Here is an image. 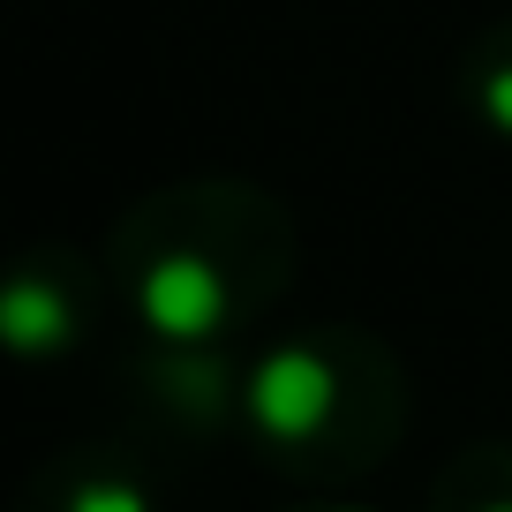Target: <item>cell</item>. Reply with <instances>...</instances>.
<instances>
[{"label":"cell","mask_w":512,"mask_h":512,"mask_svg":"<svg viewBox=\"0 0 512 512\" xmlns=\"http://www.w3.org/2000/svg\"><path fill=\"white\" fill-rule=\"evenodd\" d=\"M302 272V226L256 181H166L136 196L106 234L113 302L166 347H241L287 302Z\"/></svg>","instance_id":"obj_1"},{"label":"cell","mask_w":512,"mask_h":512,"mask_svg":"<svg viewBox=\"0 0 512 512\" xmlns=\"http://www.w3.org/2000/svg\"><path fill=\"white\" fill-rule=\"evenodd\" d=\"M407 407L415 384L400 354L362 324H302L241 369V437L309 497L377 475L407 437Z\"/></svg>","instance_id":"obj_2"},{"label":"cell","mask_w":512,"mask_h":512,"mask_svg":"<svg viewBox=\"0 0 512 512\" xmlns=\"http://www.w3.org/2000/svg\"><path fill=\"white\" fill-rule=\"evenodd\" d=\"M113 279L106 264H83L68 241H38L16 256V272L0 287V339L16 362H68V354L91 339L98 309H106Z\"/></svg>","instance_id":"obj_3"},{"label":"cell","mask_w":512,"mask_h":512,"mask_svg":"<svg viewBox=\"0 0 512 512\" xmlns=\"http://www.w3.org/2000/svg\"><path fill=\"white\" fill-rule=\"evenodd\" d=\"M241 369L249 362L234 347H166V339H151L128 362V400L151 430L204 445L219 430H241Z\"/></svg>","instance_id":"obj_4"},{"label":"cell","mask_w":512,"mask_h":512,"mask_svg":"<svg viewBox=\"0 0 512 512\" xmlns=\"http://www.w3.org/2000/svg\"><path fill=\"white\" fill-rule=\"evenodd\" d=\"M16 512H159V482L121 445H68L16 490Z\"/></svg>","instance_id":"obj_5"},{"label":"cell","mask_w":512,"mask_h":512,"mask_svg":"<svg viewBox=\"0 0 512 512\" xmlns=\"http://www.w3.org/2000/svg\"><path fill=\"white\" fill-rule=\"evenodd\" d=\"M422 512H512V437L460 445L422 490Z\"/></svg>","instance_id":"obj_6"},{"label":"cell","mask_w":512,"mask_h":512,"mask_svg":"<svg viewBox=\"0 0 512 512\" xmlns=\"http://www.w3.org/2000/svg\"><path fill=\"white\" fill-rule=\"evenodd\" d=\"M460 106L475 113L490 136L512 144V16L490 23V31L460 53Z\"/></svg>","instance_id":"obj_7"},{"label":"cell","mask_w":512,"mask_h":512,"mask_svg":"<svg viewBox=\"0 0 512 512\" xmlns=\"http://www.w3.org/2000/svg\"><path fill=\"white\" fill-rule=\"evenodd\" d=\"M287 512H362V505H347V497H302V505H287Z\"/></svg>","instance_id":"obj_8"}]
</instances>
